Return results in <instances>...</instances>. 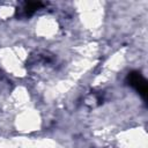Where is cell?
Wrapping results in <instances>:
<instances>
[{
  "label": "cell",
  "instance_id": "obj_1",
  "mask_svg": "<svg viewBox=\"0 0 148 148\" xmlns=\"http://www.w3.org/2000/svg\"><path fill=\"white\" fill-rule=\"evenodd\" d=\"M128 82L132 87H134L142 96H146V92H147V84H146V81L142 79V76L136 73V72H133L128 75Z\"/></svg>",
  "mask_w": 148,
  "mask_h": 148
}]
</instances>
